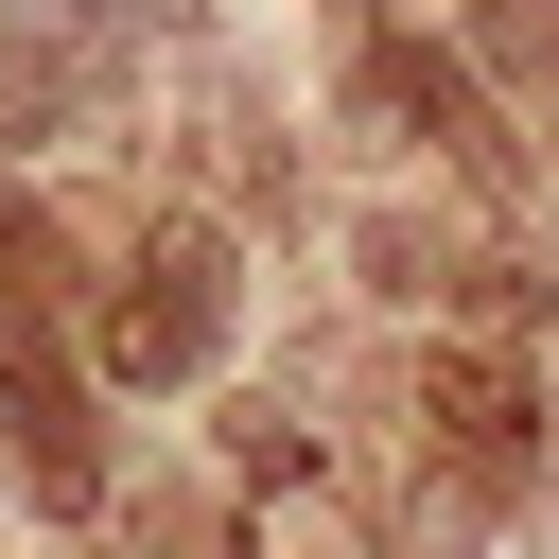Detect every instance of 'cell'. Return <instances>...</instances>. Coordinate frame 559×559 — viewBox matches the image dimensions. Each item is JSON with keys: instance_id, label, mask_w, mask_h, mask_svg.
<instances>
[{"instance_id": "9c48e42d", "label": "cell", "mask_w": 559, "mask_h": 559, "mask_svg": "<svg viewBox=\"0 0 559 559\" xmlns=\"http://www.w3.org/2000/svg\"><path fill=\"white\" fill-rule=\"evenodd\" d=\"M454 314H489V332H524V314H542V280H524L507 245H472V262H454Z\"/></svg>"}, {"instance_id": "3957f363", "label": "cell", "mask_w": 559, "mask_h": 559, "mask_svg": "<svg viewBox=\"0 0 559 559\" xmlns=\"http://www.w3.org/2000/svg\"><path fill=\"white\" fill-rule=\"evenodd\" d=\"M349 105H367L384 140H419V157H454L472 192H507V175H524V140L489 122V87H472L454 52H419V35H367V70H349Z\"/></svg>"}, {"instance_id": "7a4b0ae2", "label": "cell", "mask_w": 559, "mask_h": 559, "mask_svg": "<svg viewBox=\"0 0 559 559\" xmlns=\"http://www.w3.org/2000/svg\"><path fill=\"white\" fill-rule=\"evenodd\" d=\"M210 349H227V227L175 210V227H140V262L105 297V384H192Z\"/></svg>"}, {"instance_id": "8992f818", "label": "cell", "mask_w": 559, "mask_h": 559, "mask_svg": "<svg viewBox=\"0 0 559 559\" xmlns=\"http://www.w3.org/2000/svg\"><path fill=\"white\" fill-rule=\"evenodd\" d=\"M52 314H70V262H52V227L0 192V349H35Z\"/></svg>"}, {"instance_id": "277c9868", "label": "cell", "mask_w": 559, "mask_h": 559, "mask_svg": "<svg viewBox=\"0 0 559 559\" xmlns=\"http://www.w3.org/2000/svg\"><path fill=\"white\" fill-rule=\"evenodd\" d=\"M419 454H437L454 489H524V472H542V384H524L507 349H437V367H419Z\"/></svg>"}, {"instance_id": "30bf717a", "label": "cell", "mask_w": 559, "mask_h": 559, "mask_svg": "<svg viewBox=\"0 0 559 559\" xmlns=\"http://www.w3.org/2000/svg\"><path fill=\"white\" fill-rule=\"evenodd\" d=\"M227 454H245V472H262V489H297V472H314V437H297V419H280V402H262V419H227Z\"/></svg>"}, {"instance_id": "52a82bcc", "label": "cell", "mask_w": 559, "mask_h": 559, "mask_svg": "<svg viewBox=\"0 0 559 559\" xmlns=\"http://www.w3.org/2000/svg\"><path fill=\"white\" fill-rule=\"evenodd\" d=\"M472 52H489L524 105H559V0H472Z\"/></svg>"}, {"instance_id": "5b68a950", "label": "cell", "mask_w": 559, "mask_h": 559, "mask_svg": "<svg viewBox=\"0 0 559 559\" xmlns=\"http://www.w3.org/2000/svg\"><path fill=\"white\" fill-rule=\"evenodd\" d=\"M0 419H17V472H35V507H105V419H87V367L35 332V349H0Z\"/></svg>"}, {"instance_id": "ba28073f", "label": "cell", "mask_w": 559, "mask_h": 559, "mask_svg": "<svg viewBox=\"0 0 559 559\" xmlns=\"http://www.w3.org/2000/svg\"><path fill=\"white\" fill-rule=\"evenodd\" d=\"M454 262H472V245H437V227L367 210V280H384V297H454Z\"/></svg>"}, {"instance_id": "6da1fadb", "label": "cell", "mask_w": 559, "mask_h": 559, "mask_svg": "<svg viewBox=\"0 0 559 559\" xmlns=\"http://www.w3.org/2000/svg\"><path fill=\"white\" fill-rule=\"evenodd\" d=\"M0 122L17 140H122L140 122V17L122 0H0Z\"/></svg>"}, {"instance_id": "8fae6325", "label": "cell", "mask_w": 559, "mask_h": 559, "mask_svg": "<svg viewBox=\"0 0 559 559\" xmlns=\"http://www.w3.org/2000/svg\"><path fill=\"white\" fill-rule=\"evenodd\" d=\"M384 17H419V0H384Z\"/></svg>"}]
</instances>
